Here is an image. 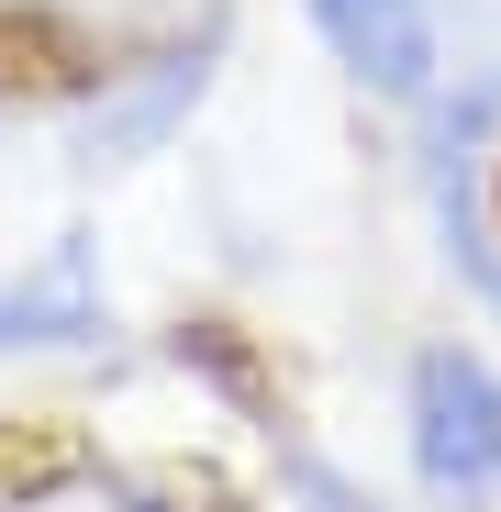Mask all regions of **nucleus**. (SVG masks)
Masks as SVG:
<instances>
[{"label":"nucleus","instance_id":"nucleus-4","mask_svg":"<svg viewBox=\"0 0 501 512\" xmlns=\"http://www.w3.org/2000/svg\"><path fill=\"white\" fill-rule=\"evenodd\" d=\"M201 90H212V45L134 67L112 101H90V123H78V156H90V167H134V156H156L167 134H179V123L201 112Z\"/></svg>","mask_w":501,"mask_h":512},{"label":"nucleus","instance_id":"nucleus-1","mask_svg":"<svg viewBox=\"0 0 501 512\" xmlns=\"http://www.w3.org/2000/svg\"><path fill=\"white\" fill-rule=\"evenodd\" d=\"M401 457L435 512H490L501 501V368L468 334H435L401 368Z\"/></svg>","mask_w":501,"mask_h":512},{"label":"nucleus","instance_id":"nucleus-2","mask_svg":"<svg viewBox=\"0 0 501 512\" xmlns=\"http://www.w3.org/2000/svg\"><path fill=\"white\" fill-rule=\"evenodd\" d=\"M323 56L357 78L368 101H435L446 90V34H435V0H301Z\"/></svg>","mask_w":501,"mask_h":512},{"label":"nucleus","instance_id":"nucleus-5","mask_svg":"<svg viewBox=\"0 0 501 512\" xmlns=\"http://www.w3.org/2000/svg\"><path fill=\"white\" fill-rule=\"evenodd\" d=\"M279 501H290V512H390L357 468H334V457H312V446L279 457Z\"/></svg>","mask_w":501,"mask_h":512},{"label":"nucleus","instance_id":"nucleus-3","mask_svg":"<svg viewBox=\"0 0 501 512\" xmlns=\"http://www.w3.org/2000/svg\"><path fill=\"white\" fill-rule=\"evenodd\" d=\"M112 334V279L90 234H56L23 279H0V357H67Z\"/></svg>","mask_w":501,"mask_h":512}]
</instances>
